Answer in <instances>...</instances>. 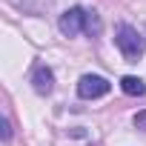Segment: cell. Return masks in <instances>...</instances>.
<instances>
[{"label": "cell", "instance_id": "5b68a950", "mask_svg": "<svg viewBox=\"0 0 146 146\" xmlns=\"http://www.w3.org/2000/svg\"><path fill=\"white\" fill-rule=\"evenodd\" d=\"M120 89H123L126 95H132V98H140V95H146V83H143L140 78H135V75H126V78L120 80Z\"/></svg>", "mask_w": 146, "mask_h": 146}, {"label": "cell", "instance_id": "277c9868", "mask_svg": "<svg viewBox=\"0 0 146 146\" xmlns=\"http://www.w3.org/2000/svg\"><path fill=\"white\" fill-rule=\"evenodd\" d=\"M32 86H35L37 95H49V92L54 89V75H52V69L35 66V72H32Z\"/></svg>", "mask_w": 146, "mask_h": 146}, {"label": "cell", "instance_id": "ba28073f", "mask_svg": "<svg viewBox=\"0 0 146 146\" xmlns=\"http://www.w3.org/2000/svg\"><path fill=\"white\" fill-rule=\"evenodd\" d=\"M0 126H3V140L12 137V129H9V120H0Z\"/></svg>", "mask_w": 146, "mask_h": 146}, {"label": "cell", "instance_id": "52a82bcc", "mask_svg": "<svg viewBox=\"0 0 146 146\" xmlns=\"http://www.w3.org/2000/svg\"><path fill=\"white\" fill-rule=\"evenodd\" d=\"M135 126H137L140 132H146V112H137V115H135Z\"/></svg>", "mask_w": 146, "mask_h": 146}, {"label": "cell", "instance_id": "6da1fadb", "mask_svg": "<svg viewBox=\"0 0 146 146\" xmlns=\"http://www.w3.org/2000/svg\"><path fill=\"white\" fill-rule=\"evenodd\" d=\"M115 43H117V49L123 52L126 60H137V57L146 52V40H143V35H140L135 26H129V23H120V26H117Z\"/></svg>", "mask_w": 146, "mask_h": 146}, {"label": "cell", "instance_id": "7a4b0ae2", "mask_svg": "<svg viewBox=\"0 0 146 146\" xmlns=\"http://www.w3.org/2000/svg\"><path fill=\"white\" fill-rule=\"evenodd\" d=\"M109 89H112V83H109L106 78H100V75H83V78L78 80V95L86 98V100L103 98V95H109Z\"/></svg>", "mask_w": 146, "mask_h": 146}, {"label": "cell", "instance_id": "8992f818", "mask_svg": "<svg viewBox=\"0 0 146 146\" xmlns=\"http://www.w3.org/2000/svg\"><path fill=\"white\" fill-rule=\"evenodd\" d=\"M100 26H103L100 17H98L95 12H86V32H89V35H100Z\"/></svg>", "mask_w": 146, "mask_h": 146}, {"label": "cell", "instance_id": "3957f363", "mask_svg": "<svg viewBox=\"0 0 146 146\" xmlns=\"http://www.w3.org/2000/svg\"><path fill=\"white\" fill-rule=\"evenodd\" d=\"M60 32L66 35V37H75V35H80L83 29H86V12L80 9V6H72L69 12H63L60 15Z\"/></svg>", "mask_w": 146, "mask_h": 146}]
</instances>
